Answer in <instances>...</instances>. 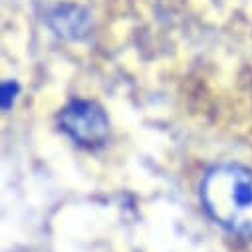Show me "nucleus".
<instances>
[{
  "instance_id": "2",
  "label": "nucleus",
  "mask_w": 252,
  "mask_h": 252,
  "mask_svg": "<svg viewBox=\"0 0 252 252\" xmlns=\"http://www.w3.org/2000/svg\"><path fill=\"white\" fill-rule=\"evenodd\" d=\"M58 125L72 141L82 147H99L109 133V121L105 111L88 99L68 103L58 115Z\"/></svg>"
},
{
  "instance_id": "3",
  "label": "nucleus",
  "mask_w": 252,
  "mask_h": 252,
  "mask_svg": "<svg viewBox=\"0 0 252 252\" xmlns=\"http://www.w3.org/2000/svg\"><path fill=\"white\" fill-rule=\"evenodd\" d=\"M50 28L64 38H82L88 34L90 28V18L88 14L74 4H58L50 14H48Z\"/></svg>"
},
{
  "instance_id": "1",
  "label": "nucleus",
  "mask_w": 252,
  "mask_h": 252,
  "mask_svg": "<svg viewBox=\"0 0 252 252\" xmlns=\"http://www.w3.org/2000/svg\"><path fill=\"white\" fill-rule=\"evenodd\" d=\"M201 199L222 228L238 236H252V171L240 165H217L201 183Z\"/></svg>"
},
{
  "instance_id": "4",
  "label": "nucleus",
  "mask_w": 252,
  "mask_h": 252,
  "mask_svg": "<svg viewBox=\"0 0 252 252\" xmlns=\"http://www.w3.org/2000/svg\"><path fill=\"white\" fill-rule=\"evenodd\" d=\"M16 94H18V84L16 82H4L2 84V107L4 109L10 107V99L14 101Z\"/></svg>"
}]
</instances>
